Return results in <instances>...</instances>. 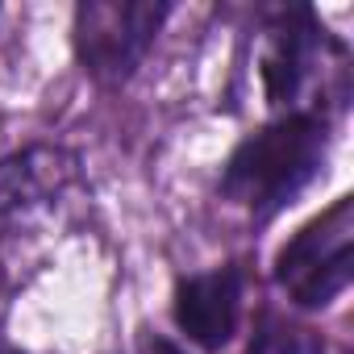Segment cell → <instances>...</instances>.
I'll use <instances>...</instances> for the list:
<instances>
[{
  "label": "cell",
  "mask_w": 354,
  "mask_h": 354,
  "mask_svg": "<svg viewBox=\"0 0 354 354\" xmlns=\"http://www.w3.org/2000/svg\"><path fill=\"white\" fill-rule=\"evenodd\" d=\"M329 125L321 113H279L230 154L221 196L254 221H271L321 175Z\"/></svg>",
  "instance_id": "obj_1"
},
{
  "label": "cell",
  "mask_w": 354,
  "mask_h": 354,
  "mask_svg": "<svg viewBox=\"0 0 354 354\" xmlns=\"http://www.w3.org/2000/svg\"><path fill=\"white\" fill-rule=\"evenodd\" d=\"M263 92L279 113H317L313 96H329V88L346 75V50L317 26L308 9H283L263 30L259 50Z\"/></svg>",
  "instance_id": "obj_2"
},
{
  "label": "cell",
  "mask_w": 354,
  "mask_h": 354,
  "mask_svg": "<svg viewBox=\"0 0 354 354\" xmlns=\"http://www.w3.org/2000/svg\"><path fill=\"white\" fill-rule=\"evenodd\" d=\"M354 275V201L342 196L329 213L313 217L275 259V283L300 308L333 304Z\"/></svg>",
  "instance_id": "obj_3"
},
{
  "label": "cell",
  "mask_w": 354,
  "mask_h": 354,
  "mask_svg": "<svg viewBox=\"0 0 354 354\" xmlns=\"http://www.w3.org/2000/svg\"><path fill=\"white\" fill-rule=\"evenodd\" d=\"M167 13V5H150V0H88L80 5L75 55L84 71L100 84H125L154 46V34L162 30Z\"/></svg>",
  "instance_id": "obj_4"
},
{
  "label": "cell",
  "mask_w": 354,
  "mask_h": 354,
  "mask_svg": "<svg viewBox=\"0 0 354 354\" xmlns=\"http://www.w3.org/2000/svg\"><path fill=\"white\" fill-rule=\"evenodd\" d=\"M175 325H180L201 350H221L242 313V271L238 267H213L201 275H184L175 283L171 300Z\"/></svg>",
  "instance_id": "obj_5"
},
{
  "label": "cell",
  "mask_w": 354,
  "mask_h": 354,
  "mask_svg": "<svg viewBox=\"0 0 354 354\" xmlns=\"http://www.w3.org/2000/svg\"><path fill=\"white\" fill-rule=\"evenodd\" d=\"M75 180V154L59 146H30L0 162V225L46 213Z\"/></svg>",
  "instance_id": "obj_6"
},
{
  "label": "cell",
  "mask_w": 354,
  "mask_h": 354,
  "mask_svg": "<svg viewBox=\"0 0 354 354\" xmlns=\"http://www.w3.org/2000/svg\"><path fill=\"white\" fill-rule=\"evenodd\" d=\"M246 354H325V337L313 333L308 325H292V321H279V317H263L254 337H250V350Z\"/></svg>",
  "instance_id": "obj_7"
},
{
  "label": "cell",
  "mask_w": 354,
  "mask_h": 354,
  "mask_svg": "<svg viewBox=\"0 0 354 354\" xmlns=\"http://www.w3.org/2000/svg\"><path fill=\"white\" fill-rule=\"evenodd\" d=\"M133 354H180V346L175 342H167V337H154V333H146L142 342H138V350Z\"/></svg>",
  "instance_id": "obj_8"
},
{
  "label": "cell",
  "mask_w": 354,
  "mask_h": 354,
  "mask_svg": "<svg viewBox=\"0 0 354 354\" xmlns=\"http://www.w3.org/2000/svg\"><path fill=\"white\" fill-rule=\"evenodd\" d=\"M0 354H21L17 346H5V342H0Z\"/></svg>",
  "instance_id": "obj_9"
}]
</instances>
